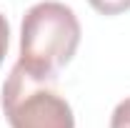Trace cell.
I'll use <instances>...</instances> for the list:
<instances>
[{
  "label": "cell",
  "instance_id": "2",
  "mask_svg": "<svg viewBox=\"0 0 130 128\" xmlns=\"http://www.w3.org/2000/svg\"><path fill=\"white\" fill-rule=\"evenodd\" d=\"M0 106L10 128H75L70 103L50 80L30 75L18 63L3 83Z\"/></svg>",
  "mask_w": 130,
  "mask_h": 128
},
{
  "label": "cell",
  "instance_id": "1",
  "mask_svg": "<svg viewBox=\"0 0 130 128\" xmlns=\"http://www.w3.org/2000/svg\"><path fill=\"white\" fill-rule=\"evenodd\" d=\"M80 35V20L70 5L58 0L35 3L20 23L18 65L35 78L53 80L78 53Z\"/></svg>",
  "mask_w": 130,
  "mask_h": 128
},
{
  "label": "cell",
  "instance_id": "5",
  "mask_svg": "<svg viewBox=\"0 0 130 128\" xmlns=\"http://www.w3.org/2000/svg\"><path fill=\"white\" fill-rule=\"evenodd\" d=\"M8 40H10V25H8V18L0 13V63L8 53Z\"/></svg>",
  "mask_w": 130,
  "mask_h": 128
},
{
  "label": "cell",
  "instance_id": "4",
  "mask_svg": "<svg viewBox=\"0 0 130 128\" xmlns=\"http://www.w3.org/2000/svg\"><path fill=\"white\" fill-rule=\"evenodd\" d=\"M110 128H130V98L120 100L110 116Z\"/></svg>",
  "mask_w": 130,
  "mask_h": 128
},
{
  "label": "cell",
  "instance_id": "3",
  "mask_svg": "<svg viewBox=\"0 0 130 128\" xmlns=\"http://www.w3.org/2000/svg\"><path fill=\"white\" fill-rule=\"evenodd\" d=\"M88 3L100 15H120V13L130 10V0H88Z\"/></svg>",
  "mask_w": 130,
  "mask_h": 128
}]
</instances>
